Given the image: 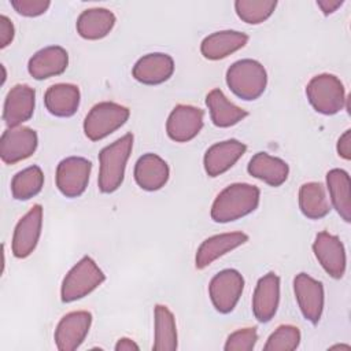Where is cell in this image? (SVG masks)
<instances>
[{"instance_id":"1","label":"cell","mask_w":351,"mask_h":351,"mask_svg":"<svg viewBox=\"0 0 351 351\" xmlns=\"http://www.w3.org/2000/svg\"><path fill=\"white\" fill-rule=\"evenodd\" d=\"M261 191L247 182H236L222 189L211 206V219L218 223L237 221L256 210Z\"/></svg>"},{"instance_id":"2","label":"cell","mask_w":351,"mask_h":351,"mask_svg":"<svg viewBox=\"0 0 351 351\" xmlns=\"http://www.w3.org/2000/svg\"><path fill=\"white\" fill-rule=\"evenodd\" d=\"M132 148L133 134L126 133L100 151L97 184L103 193H112L121 186Z\"/></svg>"},{"instance_id":"3","label":"cell","mask_w":351,"mask_h":351,"mask_svg":"<svg viewBox=\"0 0 351 351\" xmlns=\"http://www.w3.org/2000/svg\"><path fill=\"white\" fill-rule=\"evenodd\" d=\"M229 89L243 100H255L266 89L267 73L262 63L254 59L234 62L226 71Z\"/></svg>"},{"instance_id":"4","label":"cell","mask_w":351,"mask_h":351,"mask_svg":"<svg viewBox=\"0 0 351 351\" xmlns=\"http://www.w3.org/2000/svg\"><path fill=\"white\" fill-rule=\"evenodd\" d=\"M106 276L90 256L81 258L64 276L60 288V298L64 303H71L88 296L103 284Z\"/></svg>"},{"instance_id":"5","label":"cell","mask_w":351,"mask_h":351,"mask_svg":"<svg viewBox=\"0 0 351 351\" xmlns=\"http://www.w3.org/2000/svg\"><path fill=\"white\" fill-rule=\"evenodd\" d=\"M306 95L313 108L324 115L337 114L346 106L343 82L329 73L313 77L306 86Z\"/></svg>"},{"instance_id":"6","label":"cell","mask_w":351,"mask_h":351,"mask_svg":"<svg viewBox=\"0 0 351 351\" xmlns=\"http://www.w3.org/2000/svg\"><path fill=\"white\" fill-rule=\"evenodd\" d=\"M129 115L130 111L125 106L114 101H100L85 117V136L92 141H99L119 129L128 121Z\"/></svg>"},{"instance_id":"7","label":"cell","mask_w":351,"mask_h":351,"mask_svg":"<svg viewBox=\"0 0 351 351\" xmlns=\"http://www.w3.org/2000/svg\"><path fill=\"white\" fill-rule=\"evenodd\" d=\"M92 163L82 156H69L59 162L55 181L60 193L66 197L81 196L89 182Z\"/></svg>"},{"instance_id":"8","label":"cell","mask_w":351,"mask_h":351,"mask_svg":"<svg viewBox=\"0 0 351 351\" xmlns=\"http://www.w3.org/2000/svg\"><path fill=\"white\" fill-rule=\"evenodd\" d=\"M244 289V278L234 269H225L217 273L208 284V295L213 306L221 314L230 313Z\"/></svg>"},{"instance_id":"9","label":"cell","mask_w":351,"mask_h":351,"mask_svg":"<svg viewBox=\"0 0 351 351\" xmlns=\"http://www.w3.org/2000/svg\"><path fill=\"white\" fill-rule=\"evenodd\" d=\"M37 133L27 126L8 128L0 138V158L7 165H14L32 156L37 148Z\"/></svg>"},{"instance_id":"10","label":"cell","mask_w":351,"mask_h":351,"mask_svg":"<svg viewBox=\"0 0 351 351\" xmlns=\"http://www.w3.org/2000/svg\"><path fill=\"white\" fill-rule=\"evenodd\" d=\"M293 292L303 317L313 325L318 324L324 310V285L307 273L293 278Z\"/></svg>"},{"instance_id":"11","label":"cell","mask_w":351,"mask_h":351,"mask_svg":"<svg viewBox=\"0 0 351 351\" xmlns=\"http://www.w3.org/2000/svg\"><path fill=\"white\" fill-rule=\"evenodd\" d=\"M92 324V314L85 310L71 311L62 317L55 329V344L59 351H74L85 340Z\"/></svg>"},{"instance_id":"12","label":"cell","mask_w":351,"mask_h":351,"mask_svg":"<svg viewBox=\"0 0 351 351\" xmlns=\"http://www.w3.org/2000/svg\"><path fill=\"white\" fill-rule=\"evenodd\" d=\"M43 226V207L34 204L16 223L12 234V254L15 258L29 256L40 239Z\"/></svg>"},{"instance_id":"13","label":"cell","mask_w":351,"mask_h":351,"mask_svg":"<svg viewBox=\"0 0 351 351\" xmlns=\"http://www.w3.org/2000/svg\"><path fill=\"white\" fill-rule=\"evenodd\" d=\"M203 110L189 104L176 106L166 122L167 136L176 143H186L195 138L203 128Z\"/></svg>"},{"instance_id":"14","label":"cell","mask_w":351,"mask_h":351,"mask_svg":"<svg viewBox=\"0 0 351 351\" xmlns=\"http://www.w3.org/2000/svg\"><path fill=\"white\" fill-rule=\"evenodd\" d=\"M313 251L324 267V270L333 278H341L346 273V250L340 239L329 232H319L313 243Z\"/></svg>"},{"instance_id":"15","label":"cell","mask_w":351,"mask_h":351,"mask_svg":"<svg viewBox=\"0 0 351 351\" xmlns=\"http://www.w3.org/2000/svg\"><path fill=\"white\" fill-rule=\"evenodd\" d=\"M36 92L26 84H18L10 89L4 100L3 119L8 128L21 126L34 112Z\"/></svg>"},{"instance_id":"16","label":"cell","mask_w":351,"mask_h":351,"mask_svg":"<svg viewBox=\"0 0 351 351\" xmlns=\"http://www.w3.org/2000/svg\"><path fill=\"white\" fill-rule=\"evenodd\" d=\"M280 303V277L270 271L256 282L252 296V313L259 322H269Z\"/></svg>"},{"instance_id":"17","label":"cell","mask_w":351,"mask_h":351,"mask_svg":"<svg viewBox=\"0 0 351 351\" xmlns=\"http://www.w3.org/2000/svg\"><path fill=\"white\" fill-rule=\"evenodd\" d=\"M247 145L239 140L230 138L213 144L204 154L203 165L210 177H218L228 171L244 154Z\"/></svg>"},{"instance_id":"18","label":"cell","mask_w":351,"mask_h":351,"mask_svg":"<svg viewBox=\"0 0 351 351\" xmlns=\"http://www.w3.org/2000/svg\"><path fill=\"white\" fill-rule=\"evenodd\" d=\"M174 73V60L163 52H152L140 58L133 66L134 80L145 85H159Z\"/></svg>"},{"instance_id":"19","label":"cell","mask_w":351,"mask_h":351,"mask_svg":"<svg viewBox=\"0 0 351 351\" xmlns=\"http://www.w3.org/2000/svg\"><path fill=\"white\" fill-rule=\"evenodd\" d=\"M248 241V236L243 232H229L211 236L206 239L197 248L195 256V266L199 270H203L219 256L233 251L241 244Z\"/></svg>"},{"instance_id":"20","label":"cell","mask_w":351,"mask_h":351,"mask_svg":"<svg viewBox=\"0 0 351 351\" xmlns=\"http://www.w3.org/2000/svg\"><path fill=\"white\" fill-rule=\"evenodd\" d=\"M69 66V53L63 47L51 45L37 51L27 63L29 74L34 80H47L64 73Z\"/></svg>"},{"instance_id":"21","label":"cell","mask_w":351,"mask_h":351,"mask_svg":"<svg viewBox=\"0 0 351 351\" xmlns=\"http://www.w3.org/2000/svg\"><path fill=\"white\" fill-rule=\"evenodd\" d=\"M170 176L169 165L159 155L148 152L140 156L134 165V180L144 191H158L166 185Z\"/></svg>"},{"instance_id":"22","label":"cell","mask_w":351,"mask_h":351,"mask_svg":"<svg viewBox=\"0 0 351 351\" xmlns=\"http://www.w3.org/2000/svg\"><path fill=\"white\" fill-rule=\"evenodd\" d=\"M248 43V36L237 30H221L208 34L200 44L202 55L208 60H219L241 49Z\"/></svg>"},{"instance_id":"23","label":"cell","mask_w":351,"mask_h":351,"mask_svg":"<svg viewBox=\"0 0 351 351\" xmlns=\"http://www.w3.org/2000/svg\"><path fill=\"white\" fill-rule=\"evenodd\" d=\"M81 93L74 84H53L44 95L45 108L55 117L67 118L77 112Z\"/></svg>"},{"instance_id":"24","label":"cell","mask_w":351,"mask_h":351,"mask_svg":"<svg viewBox=\"0 0 351 351\" xmlns=\"http://www.w3.org/2000/svg\"><path fill=\"white\" fill-rule=\"evenodd\" d=\"M248 173L269 184L270 186L282 185L289 174L288 163L280 158L271 156L267 152H256L247 166Z\"/></svg>"},{"instance_id":"25","label":"cell","mask_w":351,"mask_h":351,"mask_svg":"<svg viewBox=\"0 0 351 351\" xmlns=\"http://www.w3.org/2000/svg\"><path fill=\"white\" fill-rule=\"evenodd\" d=\"M115 25V15L107 8H88L77 18V33L85 40H100L106 37Z\"/></svg>"},{"instance_id":"26","label":"cell","mask_w":351,"mask_h":351,"mask_svg":"<svg viewBox=\"0 0 351 351\" xmlns=\"http://www.w3.org/2000/svg\"><path fill=\"white\" fill-rule=\"evenodd\" d=\"M211 121L218 128H230L243 121L248 112L228 100L221 89H213L206 96Z\"/></svg>"},{"instance_id":"27","label":"cell","mask_w":351,"mask_h":351,"mask_svg":"<svg viewBox=\"0 0 351 351\" xmlns=\"http://www.w3.org/2000/svg\"><path fill=\"white\" fill-rule=\"evenodd\" d=\"M326 188L333 208L346 221H351V193L350 176L343 169H332L326 174Z\"/></svg>"},{"instance_id":"28","label":"cell","mask_w":351,"mask_h":351,"mask_svg":"<svg viewBox=\"0 0 351 351\" xmlns=\"http://www.w3.org/2000/svg\"><path fill=\"white\" fill-rule=\"evenodd\" d=\"M154 346L155 351L177 350L176 318L167 306L156 304L154 310Z\"/></svg>"},{"instance_id":"29","label":"cell","mask_w":351,"mask_h":351,"mask_svg":"<svg viewBox=\"0 0 351 351\" xmlns=\"http://www.w3.org/2000/svg\"><path fill=\"white\" fill-rule=\"evenodd\" d=\"M299 207L304 217L319 219L329 214L330 204L321 182H306L299 189Z\"/></svg>"},{"instance_id":"30","label":"cell","mask_w":351,"mask_h":351,"mask_svg":"<svg viewBox=\"0 0 351 351\" xmlns=\"http://www.w3.org/2000/svg\"><path fill=\"white\" fill-rule=\"evenodd\" d=\"M44 185L43 170L37 166H29L18 171L11 181V193L16 200H29L40 193Z\"/></svg>"},{"instance_id":"31","label":"cell","mask_w":351,"mask_h":351,"mask_svg":"<svg viewBox=\"0 0 351 351\" xmlns=\"http://www.w3.org/2000/svg\"><path fill=\"white\" fill-rule=\"evenodd\" d=\"M276 0H237L234 10L237 16L250 25L265 22L276 10Z\"/></svg>"},{"instance_id":"32","label":"cell","mask_w":351,"mask_h":351,"mask_svg":"<svg viewBox=\"0 0 351 351\" xmlns=\"http://www.w3.org/2000/svg\"><path fill=\"white\" fill-rule=\"evenodd\" d=\"M300 344V330L293 325H280L263 346L265 351H293Z\"/></svg>"},{"instance_id":"33","label":"cell","mask_w":351,"mask_h":351,"mask_svg":"<svg viewBox=\"0 0 351 351\" xmlns=\"http://www.w3.org/2000/svg\"><path fill=\"white\" fill-rule=\"evenodd\" d=\"M258 341L256 328H243L230 333L223 346L225 351H251Z\"/></svg>"},{"instance_id":"34","label":"cell","mask_w":351,"mask_h":351,"mask_svg":"<svg viewBox=\"0 0 351 351\" xmlns=\"http://www.w3.org/2000/svg\"><path fill=\"white\" fill-rule=\"evenodd\" d=\"M12 8L23 16L43 15L51 5L49 0H11Z\"/></svg>"},{"instance_id":"35","label":"cell","mask_w":351,"mask_h":351,"mask_svg":"<svg viewBox=\"0 0 351 351\" xmlns=\"http://www.w3.org/2000/svg\"><path fill=\"white\" fill-rule=\"evenodd\" d=\"M15 36V29L11 19L5 15H0V48L8 47Z\"/></svg>"},{"instance_id":"36","label":"cell","mask_w":351,"mask_h":351,"mask_svg":"<svg viewBox=\"0 0 351 351\" xmlns=\"http://www.w3.org/2000/svg\"><path fill=\"white\" fill-rule=\"evenodd\" d=\"M337 154L346 160L351 159V130L347 129L337 141Z\"/></svg>"},{"instance_id":"37","label":"cell","mask_w":351,"mask_h":351,"mask_svg":"<svg viewBox=\"0 0 351 351\" xmlns=\"http://www.w3.org/2000/svg\"><path fill=\"white\" fill-rule=\"evenodd\" d=\"M341 4H343V0H318L317 1V5L321 8L324 15H329L335 12Z\"/></svg>"},{"instance_id":"38","label":"cell","mask_w":351,"mask_h":351,"mask_svg":"<svg viewBox=\"0 0 351 351\" xmlns=\"http://www.w3.org/2000/svg\"><path fill=\"white\" fill-rule=\"evenodd\" d=\"M115 351H138V346L129 337H122L115 344Z\"/></svg>"},{"instance_id":"39","label":"cell","mask_w":351,"mask_h":351,"mask_svg":"<svg viewBox=\"0 0 351 351\" xmlns=\"http://www.w3.org/2000/svg\"><path fill=\"white\" fill-rule=\"evenodd\" d=\"M1 70H3V82L1 84H4V81H5V69H4V66H1Z\"/></svg>"}]
</instances>
